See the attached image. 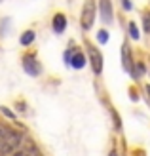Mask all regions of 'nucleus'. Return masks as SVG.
<instances>
[{"instance_id": "nucleus-1", "label": "nucleus", "mask_w": 150, "mask_h": 156, "mask_svg": "<svg viewBox=\"0 0 150 156\" xmlns=\"http://www.w3.org/2000/svg\"><path fill=\"white\" fill-rule=\"evenodd\" d=\"M93 21H95V2H93V0H85L84 8H82V17H80L82 29L89 30L93 27Z\"/></svg>"}, {"instance_id": "nucleus-2", "label": "nucleus", "mask_w": 150, "mask_h": 156, "mask_svg": "<svg viewBox=\"0 0 150 156\" xmlns=\"http://www.w3.org/2000/svg\"><path fill=\"white\" fill-rule=\"evenodd\" d=\"M19 145H21V133H17L15 129H12L10 137H8L6 141H4L2 145H0V156H4V154H10V152H15Z\"/></svg>"}, {"instance_id": "nucleus-3", "label": "nucleus", "mask_w": 150, "mask_h": 156, "mask_svg": "<svg viewBox=\"0 0 150 156\" xmlns=\"http://www.w3.org/2000/svg\"><path fill=\"white\" fill-rule=\"evenodd\" d=\"M23 69H25V73L30 74V76H38L42 73V67H40V63H38V59L34 55H30V53L23 57Z\"/></svg>"}, {"instance_id": "nucleus-4", "label": "nucleus", "mask_w": 150, "mask_h": 156, "mask_svg": "<svg viewBox=\"0 0 150 156\" xmlns=\"http://www.w3.org/2000/svg\"><path fill=\"white\" fill-rule=\"evenodd\" d=\"M88 51H89V61H91L93 73H95V74H101V73H103V55H101V51H99L97 48H93V46H89Z\"/></svg>"}, {"instance_id": "nucleus-5", "label": "nucleus", "mask_w": 150, "mask_h": 156, "mask_svg": "<svg viewBox=\"0 0 150 156\" xmlns=\"http://www.w3.org/2000/svg\"><path fill=\"white\" fill-rule=\"evenodd\" d=\"M99 10H101V19L105 23L112 21V2H110V0H101V2H99Z\"/></svg>"}, {"instance_id": "nucleus-6", "label": "nucleus", "mask_w": 150, "mask_h": 156, "mask_svg": "<svg viewBox=\"0 0 150 156\" xmlns=\"http://www.w3.org/2000/svg\"><path fill=\"white\" fill-rule=\"evenodd\" d=\"M65 29H67V17H65V13H55L53 15V30L57 34H61Z\"/></svg>"}, {"instance_id": "nucleus-7", "label": "nucleus", "mask_w": 150, "mask_h": 156, "mask_svg": "<svg viewBox=\"0 0 150 156\" xmlns=\"http://www.w3.org/2000/svg\"><path fill=\"white\" fill-rule=\"evenodd\" d=\"M85 65V55L82 51H74L72 57H70V67L72 69H82Z\"/></svg>"}, {"instance_id": "nucleus-8", "label": "nucleus", "mask_w": 150, "mask_h": 156, "mask_svg": "<svg viewBox=\"0 0 150 156\" xmlns=\"http://www.w3.org/2000/svg\"><path fill=\"white\" fill-rule=\"evenodd\" d=\"M34 38H36L34 30H25V33L21 34L19 42H21V46H29V44H33V42H34Z\"/></svg>"}, {"instance_id": "nucleus-9", "label": "nucleus", "mask_w": 150, "mask_h": 156, "mask_svg": "<svg viewBox=\"0 0 150 156\" xmlns=\"http://www.w3.org/2000/svg\"><path fill=\"white\" fill-rule=\"evenodd\" d=\"M122 61H124V67H125V71H129L131 73V57H129V48L124 44V48H122Z\"/></svg>"}, {"instance_id": "nucleus-10", "label": "nucleus", "mask_w": 150, "mask_h": 156, "mask_svg": "<svg viewBox=\"0 0 150 156\" xmlns=\"http://www.w3.org/2000/svg\"><path fill=\"white\" fill-rule=\"evenodd\" d=\"M10 133H12V129L6 126V124H0V145H2L8 137H10Z\"/></svg>"}, {"instance_id": "nucleus-11", "label": "nucleus", "mask_w": 150, "mask_h": 156, "mask_svg": "<svg viewBox=\"0 0 150 156\" xmlns=\"http://www.w3.org/2000/svg\"><path fill=\"white\" fill-rule=\"evenodd\" d=\"M129 36L133 38V40H139V30H137V25L135 23H129Z\"/></svg>"}, {"instance_id": "nucleus-12", "label": "nucleus", "mask_w": 150, "mask_h": 156, "mask_svg": "<svg viewBox=\"0 0 150 156\" xmlns=\"http://www.w3.org/2000/svg\"><path fill=\"white\" fill-rule=\"evenodd\" d=\"M143 27H145V33H150V13H145V17H143Z\"/></svg>"}, {"instance_id": "nucleus-13", "label": "nucleus", "mask_w": 150, "mask_h": 156, "mask_svg": "<svg viewBox=\"0 0 150 156\" xmlns=\"http://www.w3.org/2000/svg\"><path fill=\"white\" fill-rule=\"evenodd\" d=\"M97 40H99L101 44H105V42L108 40V33H106V30H99V34H97Z\"/></svg>"}, {"instance_id": "nucleus-14", "label": "nucleus", "mask_w": 150, "mask_h": 156, "mask_svg": "<svg viewBox=\"0 0 150 156\" xmlns=\"http://www.w3.org/2000/svg\"><path fill=\"white\" fill-rule=\"evenodd\" d=\"M122 6H124V10H131V2H129V0H122Z\"/></svg>"}, {"instance_id": "nucleus-15", "label": "nucleus", "mask_w": 150, "mask_h": 156, "mask_svg": "<svg viewBox=\"0 0 150 156\" xmlns=\"http://www.w3.org/2000/svg\"><path fill=\"white\" fill-rule=\"evenodd\" d=\"M12 156H27V152H25V151H15Z\"/></svg>"}, {"instance_id": "nucleus-16", "label": "nucleus", "mask_w": 150, "mask_h": 156, "mask_svg": "<svg viewBox=\"0 0 150 156\" xmlns=\"http://www.w3.org/2000/svg\"><path fill=\"white\" fill-rule=\"evenodd\" d=\"M2 112H4L6 116H10V118H13V114H12L10 111H8V108H6V107H2Z\"/></svg>"}, {"instance_id": "nucleus-17", "label": "nucleus", "mask_w": 150, "mask_h": 156, "mask_svg": "<svg viewBox=\"0 0 150 156\" xmlns=\"http://www.w3.org/2000/svg\"><path fill=\"white\" fill-rule=\"evenodd\" d=\"M108 156H118V152H116V151H110V154H108Z\"/></svg>"}, {"instance_id": "nucleus-18", "label": "nucleus", "mask_w": 150, "mask_h": 156, "mask_svg": "<svg viewBox=\"0 0 150 156\" xmlns=\"http://www.w3.org/2000/svg\"><path fill=\"white\" fill-rule=\"evenodd\" d=\"M146 91H148V95H150V86H146Z\"/></svg>"}, {"instance_id": "nucleus-19", "label": "nucleus", "mask_w": 150, "mask_h": 156, "mask_svg": "<svg viewBox=\"0 0 150 156\" xmlns=\"http://www.w3.org/2000/svg\"><path fill=\"white\" fill-rule=\"evenodd\" d=\"M34 156H40V154H34Z\"/></svg>"}]
</instances>
